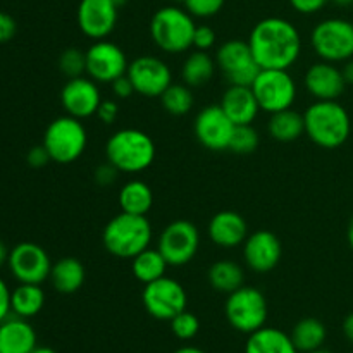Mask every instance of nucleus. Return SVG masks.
<instances>
[{
    "label": "nucleus",
    "instance_id": "1",
    "mask_svg": "<svg viewBox=\"0 0 353 353\" xmlns=\"http://www.w3.org/2000/svg\"><path fill=\"white\" fill-rule=\"evenodd\" d=\"M247 41L261 69H290L302 55L300 31L285 17L261 19Z\"/></svg>",
    "mask_w": 353,
    "mask_h": 353
},
{
    "label": "nucleus",
    "instance_id": "2",
    "mask_svg": "<svg viewBox=\"0 0 353 353\" xmlns=\"http://www.w3.org/2000/svg\"><path fill=\"white\" fill-rule=\"evenodd\" d=\"M303 121L305 134L321 148L333 150L350 138V116L338 100H316L303 112Z\"/></svg>",
    "mask_w": 353,
    "mask_h": 353
},
{
    "label": "nucleus",
    "instance_id": "3",
    "mask_svg": "<svg viewBox=\"0 0 353 353\" xmlns=\"http://www.w3.org/2000/svg\"><path fill=\"white\" fill-rule=\"evenodd\" d=\"M155 148L150 134L137 128H124L110 134L105 143V157L119 172L138 174L154 164Z\"/></svg>",
    "mask_w": 353,
    "mask_h": 353
},
{
    "label": "nucleus",
    "instance_id": "4",
    "mask_svg": "<svg viewBox=\"0 0 353 353\" xmlns=\"http://www.w3.org/2000/svg\"><path fill=\"white\" fill-rule=\"evenodd\" d=\"M152 224L147 216L121 212L105 224L102 245L117 259H133L150 247Z\"/></svg>",
    "mask_w": 353,
    "mask_h": 353
},
{
    "label": "nucleus",
    "instance_id": "5",
    "mask_svg": "<svg viewBox=\"0 0 353 353\" xmlns=\"http://www.w3.org/2000/svg\"><path fill=\"white\" fill-rule=\"evenodd\" d=\"M195 17L178 6L159 9L150 19V37L165 54H183L193 47Z\"/></svg>",
    "mask_w": 353,
    "mask_h": 353
},
{
    "label": "nucleus",
    "instance_id": "6",
    "mask_svg": "<svg viewBox=\"0 0 353 353\" xmlns=\"http://www.w3.org/2000/svg\"><path fill=\"white\" fill-rule=\"evenodd\" d=\"M88 133L81 119L72 116H61L52 121L43 134V147L50 154L52 162L71 164L78 161L86 150Z\"/></svg>",
    "mask_w": 353,
    "mask_h": 353
},
{
    "label": "nucleus",
    "instance_id": "7",
    "mask_svg": "<svg viewBox=\"0 0 353 353\" xmlns=\"http://www.w3.org/2000/svg\"><path fill=\"white\" fill-rule=\"evenodd\" d=\"M310 45L321 61L343 64L353 59V23L343 17H330L314 26Z\"/></svg>",
    "mask_w": 353,
    "mask_h": 353
},
{
    "label": "nucleus",
    "instance_id": "8",
    "mask_svg": "<svg viewBox=\"0 0 353 353\" xmlns=\"http://www.w3.org/2000/svg\"><path fill=\"white\" fill-rule=\"evenodd\" d=\"M224 314L233 330L252 334L265 326L268 321V300L261 290L254 286H241L230 293L224 305Z\"/></svg>",
    "mask_w": 353,
    "mask_h": 353
},
{
    "label": "nucleus",
    "instance_id": "9",
    "mask_svg": "<svg viewBox=\"0 0 353 353\" xmlns=\"http://www.w3.org/2000/svg\"><path fill=\"white\" fill-rule=\"evenodd\" d=\"M250 86L261 110L268 114L290 109L296 100V83L288 69H261Z\"/></svg>",
    "mask_w": 353,
    "mask_h": 353
},
{
    "label": "nucleus",
    "instance_id": "10",
    "mask_svg": "<svg viewBox=\"0 0 353 353\" xmlns=\"http://www.w3.org/2000/svg\"><path fill=\"white\" fill-rule=\"evenodd\" d=\"M157 248L172 268H183L190 264L200 248L199 228L192 221H172L162 230Z\"/></svg>",
    "mask_w": 353,
    "mask_h": 353
},
{
    "label": "nucleus",
    "instance_id": "11",
    "mask_svg": "<svg viewBox=\"0 0 353 353\" xmlns=\"http://www.w3.org/2000/svg\"><path fill=\"white\" fill-rule=\"evenodd\" d=\"M216 64L230 85L250 86L261 72V65L255 61L248 41L238 38L224 41L217 48Z\"/></svg>",
    "mask_w": 353,
    "mask_h": 353
},
{
    "label": "nucleus",
    "instance_id": "12",
    "mask_svg": "<svg viewBox=\"0 0 353 353\" xmlns=\"http://www.w3.org/2000/svg\"><path fill=\"white\" fill-rule=\"evenodd\" d=\"M141 302H143L145 310L150 314L154 319L159 321H171L188 305V295L186 290L174 278H164L152 281L145 285L143 293H141Z\"/></svg>",
    "mask_w": 353,
    "mask_h": 353
},
{
    "label": "nucleus",
    "instance_id": "13",
    "mask_svg": "<svg viewBox=\"0 0 353 353\" xmlns=\"http://www.w3.org/2000/svg\"><path fill=\"white\" fill-rule=\"evenodd\" d=\"M7 268L17 283L41 285L50 278L52 261L40 245L23 241L10 248Z\"/></svg>",
    "mask_w": 353,
    "mask_h": 353
},
{
    "label": "nucleus",
    "instance_id": "14",
    "mask_svg": "<svg viewBox=\"0 0 353 353\" xmlns=\"http://www.w3.org/2000/svg\"><path fill=\"white\" fill-rule=\"evenodd\" d=\"M126 54L123 48L114 41L97 40L86 50V76L97 83H112L128 72Z\"/></svg>",
    "mask_w": 353,
    "mask_h": 353
},
{
    "label": "nucleus",
    "instance_id": "15",
    "mask_svg": "<svg viewBox=\"0 0 353 353\" xmlns=\"http://www.w3.org/2000/svg\"><path fill=\"white\" fill-rule=\"evenodd\" d=\"M128 78L141 97L157 99L172 83L171 68L155 55H140L128 65Z\"/></svg>",
    "mask_w": 353,
    "mask_h": 353
},
{
    "label": "nucleus",
    "instance_id": "16",
    "mask_svg": "<svg viewBox=\"0 0 353 353\" xmlns=\"http://www.w3.org/2000/svg\"><path fill=\"white\" fill-rule=\"evenodd\" d=\"M234 128V123L226 116L219 103H212L200 110L193 123V131L199 143L212 152L230 150Z\"/></svg>",
    "mask_w": 353,
    "mask_h": 353
},
{
    "label": "nucleus",
    "instance_id": "17",
    "mask_svg": "<svg viewBox=\"0 0 353 353\" xmlns=\"http://www.w3.org/2000/svg\"><path fill=\"white\" fill-rule=\"evenodd\" d=\"M119 7L114 0H79L76 21L81 33L90 40H105L117 24Z\"/></svg>",
    "mask_w": 353,
    "mask_h": 353
},
{
    "label": "nucleus",
    "instance_id": "18",
    "mask_svg": "<svg viewBox=\"0 0 353 353\" xmlns=\"http://www.w3.org/2000/svg\"><path fill=\"white\" fill-rule=\"evenodd\" d=\"M102 95H100L99 83L93 81L92 78H72L62 86L61 90V103L62 109L68 116L76 117V119H88L95 116L99 110Z\"/></svg>",
    "mask_w": 353,
    "mask_h": 353
},
{
    "label": "nucleus",
    "instance_id": "19",
    "mask_svg": "<svg viewBox=\"0 0 353 353\" xmlns=\"http://www.w3.org/2000/svg\"><path fill=\"white\" fill-rule=\"evenodd\" d=\"M241 247H243V259L248 269L257 274H268L272 269L278 268L281 261V241L272 231L261 230L250 233Z\"/></svg>",
    "mask_w": 353,
    "mask_h": 353
},
{
    "label": "nucleus",
    "instance_id": "20",
    "mask_svg": "<svg viewBox=\"0 0 353 353\" xmlns=\"http://www.w3.org/2000/svg\"><path fill=\"white\" fill-rule=\"evenodd\" d=\"M303 85L316 100H338L347 88L343 72L333 62H314L303 76Z\"/></svg>",
    "mask_w": 353,
    "mask_h": 353
},
{
    "label": "nucleus",
    "instance_id": "21",
    "mask_svg": "<svg viewBox=\"0 0 353 353\" xmlns=\"http://www.w3.org/2000/svg\"><path fill=\"white\" fill-rule=\"evenodd\" d=\"M209 238L219 248H236L248 236V224L241 214L234 210H221L209 223Z\"/></svg>",
    "mask_w": 353,
    "mask_h": 353
},
{
    "label": "nucleus",
    "instance_id": "22",
    "mask_svg": "<svg viewBox=\"0 0 353 353\" xmlns=\"http://www.w3.org/2000/svg\"><path fill=\"white\" fill-rule=\"evenodd\" d=\"M219 105L223 107L226 116L233 121L234 126L252 124L261 112V105L252 92V86L230 85V88L224 92Z\"/></svg>",
    "mask_w": 353,
    "mask_h": 353
},
{
    "label": "nucleus",
    "instance_id": "23",
    "mask_svg": "<svg viewBox=\"0 0 353 353\" xmlns=\"http://www.w3.org/2000/svg\"><path fill=\"white\" fill-rule=\"evenodd\" d=\"M37 347V331L28 319L10 314L0 323V353H30Z\"/></svg>",
    "mask_w": 353,
    "mask_h": 353
},
{
    "label": "nucleus",
    "instance_id": "24",
    "mask_svg": "<svg viewBox=\"0 0 353 353\" xmlns=\"http://www.w3.org/2000/svg\"><path fill=\"white\" fill-rule=\"evenodd\" d=\"M245 353H300L292 336L278 327H261L248 334Z\"/></svg>",
    "mask_w": 353,
    "mask_h": 353
},
{
    "label": "nucleus",
    "instance_id": "25",
    "mask_svg": "<svg viewBox=\"0 0 353 353\" xmlns=\"http://www.w3.org/2000/svg\"><path fill=\"white\" fill-rule=\"evenodd\" d=\"M86 271L81 261L76 257H62L55 264H52L50 283L59 293L71 295L76 293L83 285H85Z\"/></svg>",
    "mask_w": 353,
    "mask_h": 353
},
{
    "label": "nucleus",
    "instance_id": "26",
    "mask_svg": "<svg viewBox=\"0 0 353 353\" xmlns=\"http://www.w3.org/2000/svg\"><path fill=\"white\" fill-rule=\"evenodd\" d=\"M121 212L134 214V216H147L154 205V193L152 188L141 179H131L119 192Z\"/></svg>",
    "mask_w": 353,
    "mask_h": 353
},
{
    "label": "nucleus",
    "instance_id": "27",
    "mask_svg": "<svg viewBox=\"0 0 353 353\" xmlns=\"http://www.w3.org/2000/svg\"><path fill=\"white\" fill-rule=\"evenodd\" d=\"M268 131L274 140L281 141V143H290V141L299 140L302 134H305L303 114L292 109V107L271 114V119L268 123Z\"/></svg>",
    "mask_w": 353,
    "mask_h": 353
},
{
    "label": "nucleus",
    "instance_id": "28",
    "mask_svg": "<svg viewBox=\"0 0 353 353\" xmlns=\"http://www.w3.org/2000/svg\"><path fill=\"white\" fill-rule=\"evenodd\" d=\"M45 305V292L40 285L19 283L10 293V310L14 316L31 319L38 316Z\"/></svg>",
    "mask_w": 353,
    "mask_h": 353
},
{
    "label": "nucleus",
    "instance_id": "29",
    "mask_svg": "<svg viewBox=\"0 0 353 353\" xmlns=\"http://www.w3.org/2000/svg\"><path fill=\"white\" fill-rule=\"evenodd\" d=\"M216 59L210 57L207 52L195 50L186 55L181 68V78L190 88H199L207 85L216 74Z\"/></svg>",
    "mask_w": 353,
    "mask_h": 353
},
{
    "label": "nucleus",
    "instance_id": "30",
    "mask_svg": "<svg viewBox=\"0 0 353 353\" xmlns=\"http://www.w3.org/2000/svg\"><path fill=\"white\" fill-rule=\"evenodd\" d=\"M207 279L216 292L230 295L245 285V271L233 261H217L209 268Z\"/></svg>",
    "mask_w": 353,
    "mask_h": 353
},
{
    "label": "nucleus",
    "instance_id": "31",
    "mask_svg": "<svg viewBox=\"0 0 353 353\" xmlns=\"http://www.w3.org/2000/svg\"><path fill=\"white\" fill-rule=\"evenodd\" d=\"M169 264L164 255L159 252V248H145L143 252L131 259V271L133 276L143 285L164 278Z\"/></svg>",
    "mask_w": 353,
    "mask_h": 353
},
{
    "label": "nucleus",
    "instance_id": "32",
    "mask_svg": "<svg viewBox=\"0 0 353 353\" xmlns=\"http://www.w3.org/2000/svg\"><path fill=\"white\" fill-rule=\"evenodd\" d=\"M290 336H292L296 350L307 353L317 350V348H323L327 336V331L326 326L319 319H316V317H305V319L299 321L295 324Z\"/></svg>",
    "mask_w": 353,
    "mask_h": 353
},
{
    "label": "nucleus",
    "instance_id": "33",
    "mask_svg": "<svg viewBox=\"0 0 353 353\" xmlns=\"http://www.w3.org/2000/svg\"><path fill=\"white\" fill-rule=\"evenodd\" d=\"M161 103L165 112L171 116H186L193 107V93L192 88L185 83H171L161 97Z\"/></svg>",
    "mask_w": 353,
    "mask_h": 353
},
{
    "label": "nucleus",
    "instance_id": "34",
    "mask_svg": "<svg viewBox=\"0 0 353 353\" xmlns=\"http://www.w3.org/2000/svg\"><path fill=\"white\" fill-rule=\"evenodd\" d=\"M259 143H261V137H259L257 130L252 124H241V126L234 128L230 150L234 154L248 155L257 150Z\"/></svg>",
    "mask_w": 353,
    "mask_h": 353
},
{
    "label": "nucleus",
    "instance_id": "35",
    "mask_svg": "<svg viewBox=\"0 0 353 353\" xmlns=\"http://www.w3.org/2000/svg\"><path fill=\"white\" fill-rule=\"evenodd\" d=\"M59 69L68 79L83 76L86 72V52L76 47L65 48L59 57Z\"/></svg>",
    "mask_w": 353,
    "mask_h": 353
},
{
    "label": "nucleus",
    "instance_id": "36",
    "mask_svg": "<svg viewBox=\"0 0 353 353\" xmlns=\"http://www.w3.org/2000/svg\"><path fill=\"white\" fill-rule=\"evenodd\" d=\"M169 323H171L172 334H174L178 340H183V341L193 340L200 331L199 317H196L193 312H188V310H183L181 314L172 317Z\"/></svg>",
    "mask_w": 353,
    "mask_h": 353
},
{
    "label": "nucleus",
    "instance_id": "37",
    "mask_svg": "<svg viewBox=\"0 0 353 353\" xmlns=\"http://www.w3.org/2000/svg\"><path fill=\"white\" fill-rule=\"evenodd\" d=\"M226 0H185V9L192 14L193 17L207 19L221 12Z\"/></svg>",
    "mask_w": 353,
    "mask_h": 353
},
{
    "label": "nucleus",
    "instance_id": "38",
    "mask_svg": "<svg viewBox=\"0 0 353 353\" xmlns=\"http://www.w3.org/2000/svg\"><path fill=\"white\" fill-rule=\"evenodd\" d=\"M216 31L210 26H207V24H199V26L195 28V33H193V47H195V50H210V48L216 45Z\"/></svg>",
    "mask_w": 353,
    "mask_h": 353
},
{
    "label": "nucleus",
    "instance_id": "39",
    "mask_svg": "<svg viewBox=\"0 0 353 353\" xmlns=\"http://www.w3.org/2000/svg\"><path fill=\"white\" fill-rule=\"evenodd\" d=\"M117 174H119V171H117V169L114 168L109 161H105L103 164H100L99 168L95 169V172H93V178H95L97 185L110 186L117 179Z\"/></svg>",
    "mask_w": 353,
    "mask_h": 353
},
{
    "label": "nucleus",
    "instance_id": "40",
    "mask_svg": "<svg viewBox=\"0 0 353 353\" xmlns=\"http://www.w3.org/2000/svg\"><path fill=\"white\" fill-rule=\"evenodd\" d=\"M26 162L30 168L40 169V168H45L48 162H52V159H50V154L47 152V148H45L43 143H41V145H37V147L30 148V152L26 154Z\"/></svg>",
    "mask_w": 353,
    "mask_h": 353
},
{
    "label": "nucleus",
    "instance_id": "41",
    "mask_svg": "<svg viewBox=\"0 0 353 353\" xmlns=\"http://www.w3.org/2000/svg\"><path fill=\"white\" fill-rule=\"evenodd\" d=\"M95 116L99 117L103 124L116 123V119L119 117V105H117L116 100H102Z\"/></svg>",
    "mask_w": 353,
    "mask_h": 353
},
{
    "label": "nucleus",
    "instance_id": "42",
    "mask_svg": "<svg viewBox=\"0 0 353 353\" xmlns=\"http://www.w3.org/2000/svg\"><path fill=\"white\" fill-rule=\"evenodd\" d=\"M16 31H17L16 19H14L10 14L0 10V45L12 40V38L16 37Z\"/></svg>",
    "mask_w": 353,
    "mask_h": 353
},
{
    "label": "nucleus",
    "instance_id": "43",
    "mask_svg": "<svg viewBox=\"0 0 353 353\" xmlns=\"http://www.w3.org/2000/svg\"><path fill=\"white\" fill-rule=\"evenodd\" d=\"M327 2H330V0H290V6H292L299 14L310 16V14H316L319 12V10H323Z\"/></svg>",
    "mask_w": 353,
    "mask_h": 353
},
{
    "label": "nucleus",
    "instance_id": "44",
    "mask_svg": "<svg viewBox=\"0 0 353 353\" xmlns=\"http://www.w3.org/2000/svg\"><path fill=\"white\" fill-rule=\"evenodd\" d=\"M110 86H112V92L114 95L117 97V99H130L134 92V86L133 83H131V79L128 78V74L121 76V78L114 79L112 83H110Z\"/></svg>",
    "mask_w": 353,
    "mask_h": 353
},
{
    "label": "nucleus",
    "instance_id": "45",
    "mask_svg": "<svg viewBox=\"0 0 353 353\" xmlns=\"http://www.w3.org/2000/svg\"><path fill=\"white\" fill-rule=\"evenodd\" d=\"M10 293L12 292L9 290L7 283L0 278V323L12 314V310H10Z\"/></svg>",
    "mask_w": 353,
    "mask_h": 353
},
{
    "label": "nucleus",
    "instance_id": "46",
    "mask_svg": "<svg viewBox=\"0 0 353 353\" xmlns=\"http://www.w3.org/2000/svg\"><path fill=\"white\" fill-rule=\"evenodd\" d=\"M343 334L350 343H353V312L348 314L343 321Z\"/></svg>",
    "mask_w": 353,
    "mask_h": 353
},
{
    "label": "nucleus",
    "instance_id": "47",
    "mask_svg": "<svg viewBox=\"0 0 353 353\" xmlns=\"http://www.w3.org/2000/svg\"><path fill=\"white\" fill-rule=\"evenodd\" d=\"M341 72H343V78H345V81H347V85H353V59L343 62Z\"/></svg>",
    "mask_w": 353,
    "mask_h": 353
},
{
    "label": "nucleus",
    "instance_id": "48",
    "mask_svg": "<svg viewBox=\"0 0 353 353\" xmlns=\"http://www.w3.org/2000/svg\"><path fill=\"white\" fill-rule=\"evenodd\" d=\"M9 254H10V250L6 247V243L0 240V268H3V265L9 262Z\"/></svg>",
    "mask_w": 353,
    "mask_h": 353
},
{
    "label": "nucleus",
    "instance_id": "49",
    "mask_svg": "<svg viewBox=\"0 0 353 353\" xmlns=\"http://www.w3.org/2000/svg\"><path fill=\"white\" fill-rule=\"evenodd\" d=\"M174 353H205V352H203L202 348H199V347H190V345H186V347L178 348V350H176Z\"/></svg>",
    "mask_w": 353,
    "mask_h": 353
},
{
    "label": "nucleus",
    "instance_id": "50",
    "mask_svg": "<svg viewBox=\"0 0 353 353\" xmlns=\"http://www.w3.org/2000/svg\"><path fill=\"white\" fill-rule=\"evenodd\" d=\"M347 240L350 248L353 250V216L350 217V223H348V230H347Z\"/></svg>",
    "mask_w": 353,
    "mask_h": 353
},
{
    "label": "nucleus",
    "instance_id": "51",
    "mask_svg": "<svg viewBox=\"0 0 353 353\" xmlns=\"http://www.w3.org/2000/svg\"><path fill=\"white\" fill-rule=\"evenodd\" d=\"M30 353H57L54 350V348L50 347H37L34 350H31Z\"/></svg>",
    "mask_w": 353,
    "mask_h": 353
},
{
    "label": "nucleus",
    "instance_id": "52",
    "mask_svg": "<svg viewBox=\"0 0 353 353\" xmlns=\"http://www.w3.org/2000/svg\"><path fill=\"white\" fill-rule=\"evenodd\" d=\"M333 3H336L338 7H350L353 6V0H331Z\"/></svg>",
    "mask_w": 353,
    "mask_h": 353
},
{
    "label": "nucleus",
    "instance_id": "53",
    "mask_svg": "<svg viewBox=\"0 0 353 353\" xmlns=\"http://www.w3.org/2000/svg\"><path fill=\"white\" fill-rule=\"evenodd\" d=\"M114 3H116L117 7H123V6H126L128 0H114Z\"/></svg>",
    "mask_w": 353,
    "mask_h": 353
},
{
    "label": "nucleus",
    "instance_id": "54",
    "mask_svg": "<svg viewBox=\"0 0 353 353\" xmlns=\"http://www.w3.org/2000/svg\"><path fill=\"white\" fill-rule=\"evenodd\" d=\"M307 353H331V352H330V350H324V348H317V350L307 352Z\"/></svg>",
    "mask_w": 353,
    "mask_h": 353
},
{
    "label": "nucleus",
    "instance_id": "55",
    "mask_svg": "<svg viewBox=\"0 0 353 353\" xmlns=\"http://www.w3.org/2000/svg\"><path fill=\"white\" fill-rule=\"evenodd\" d=\"M174 2H185V0H174Z\"/></svg>",
    "mask_w": 353,
    "mask_h": 353
}]
</instances>
